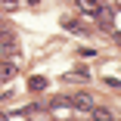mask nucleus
I'll return each mask as SVG.
<instances>
[{
  "instance_id": "6",
  "label": "nucleus",
  "mask_w": 121,
  "mask_h": 121,
  "mask_svg": "<svg viewBox=\"0 0 121 121\" xmlns=\"http://www.w3.org/2000/svg\"><path fill=\"white\" fill-rule=\"evenodd\" d=\"M65 81H87V71H71V75H65Z\"/></svg>"
},
{
  "instance_id": "9",
  "label": "nucleus",
  "mask_w": 121,
  "mask_h": 121,
  "mask_svg": "<svg viewBox=\"0 0 121 121\" xmlns=\"http://www.w3.org/2000/svg\"><path fill=\"white\" fill-rule=\"evenodd\" d=\"M25 3H28V6H37V3H40V0H25Z\"/></svg>"
},
{
  "instance_id": "8",
  "label": "nucleus",
  "mask_w": 121,
  "mask_h": 121,
  "mask_svg": "<svg viewBox=\"0 0 121 121\" xmlns=\"http://www.w3.org/2000/svg\"><path fill=\"white\" fill-rule=\"evenodd\" d=\"M3 3H6L9 9H16V3H19V0H3Z\"/></svg>"
},
{
  "instance_id": "5",
  "label": "nucleus",
  "mask_w": 121,
  "mask_h": 121,
  "mask_svg": "<svg viewBox=\"0 0 121 121\" xmlns=\"http://www.w3.org/2000/svg\"><path fill=\"white\" fill-rule=\"evenodd\" d=\"M28 87H31V90H43V87H47V78H40V75H37V78H31V81H28Z\"/></svg>"
},
{
  "instance_id": "3",
  "label": "nucleus",
  "mask_w": 121,
  "mask_h": 121,
  "mask_svg": "<svg viewBox=\"0 0 121 121\" xmlns=\"http://www.w3.org/2000/svg\"><path fill=\"white\" fill-rule=\"evenodd\" d=\"M62 25H65L71 34H84V25H81L78 19H62Z\"/></svg>"
},
{
  "instance_id": "1",
  "label": "nucleus",
  "mask_w": 121,
  "mask_h": 121,
  "mask_svg": "<svg viewBox=\"0 0 121 121\" xmlns=\"http://www.w3.org/2000/svg\"><path fill=\"white\" fill-rule=\"evenodd\" d=\"M68 103L75 106V109H81V112H90V109H93V96H90V93H75Z\"/></svg>"
},
{
  "instance_id": "2",
  "label": "nucleus",
  "mask_w": 121,
  "mask_h": 121,
  "mask_svg": "<svg viewBox=\"0 0 121 121\" xmlns=\"http://www.w3.org/2000/svg\"><path fill=\"white\" fill-rule=\"evenodd\" d=\"M78 9L84 13V16H99V3H96V0H78Z\"/></svg>"
},
{
  "instance_id": "7",
  "label": "nucleus",
  "mask_w": 121,
  "mask_h": 121,
  "mask_svg": "<svg viewBox=\"0 0 121 121\" xmlns=\"http://www.w3.org/2000/svg\"><path fill=\"white\" fill-rule=\"evenodd\" d=\"M90 115L93 118H112V112H106V109H90Z\"/></svg>"
},
{
  "instance_id": "4",
  "label": "nucleus",
  "mask_w": 121,
  "mask_h": 121,
  "mask_svg": "<svg viewBox=\"0 0 121 121\" xmlns=\"http://www.w3.org/2000/svg\"><path fill=\"white\" fill-rule=\"evenodd\" d=\"M16 75V65L13 62H3V65H0V81H6V78H13Z\"/></svg>"
}]
</instances>
